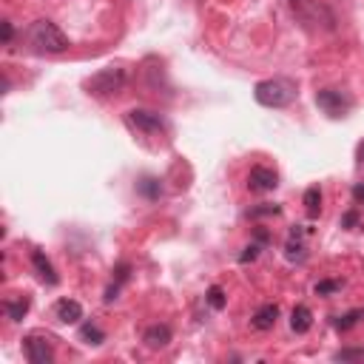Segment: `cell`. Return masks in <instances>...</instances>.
<instances>
[{
	"label": "cell",
	"instance_id": "cell-1",
	"mask_svg": "<svg viewBox=\"0 0 364 364\" xmlns=\"http://www.w3.org/2000/svg\"><path fill=\"white\" fill-rule=\"evenodd\" d=\"M288 6L307 31H336V15L322 0H288Z\"/></svg>",
	"mask_w": 364,
	"mask_h": 364
},
{
	"label": "cell",
	"instance_id": "cell-2",
	"mask_svg": "<svg viewBox=\"0 0 364 364\" xmlns=\"http://www.w3.org/2000/svg\"><path fill=\"white\" fill-rule=\"evenodd\" d=\"M296 94H299V88L290 77H270V80H262L253 85V97L265 108H285L296 100Z\"/></svg>",
	"mask_w": 364,
	"mask_h": 364
},
{
	"label": "cell",
	"instance_id": "cell-3",
	"mask_svg": "<svg viewBox=\"0 0 364 364\" xmlns=\"http://www.w3.org/2000/svg\"><path fill=\"white\" fill-rule=\"evenodd\" d=\"M26 40L34 52H43V55H60L69 49V37L52 20H34L26 31Z\"/></svg>",
	"mask_w": 364,
	"mask_h": 364
},
{
	"label": "cell",
	"instance_id": "cell-4",
	"mask_svg": "<svg viewBox=\"0 0 364 364\" xmlns=\"http://www.w3.org/2000/svg\"><path fill=\"white\" fill-rule=\"evenodd\" d=\"M125 85V71L120 66H108L103 71H97L94 77H88L85 80V88H88V94H94V97H108V94H117V91Z\"/></svg>",
	"mask_w": 364,
	"mask_h": 364
},
{
	"label": "cell",
	"instance_id": "cell-5",
	"mask_svg": "<svg viewBox=\"0 0 364 364\" xmlns=\"http://www.w3.org/2000/svg\"><path fill=\"white\" fill-rule=\"evenodd\" d=\"M316 106L322 108L328 117L339 120V117H347V114H350L353 100L344 94V91H339V88H322V91H316Z\"/></svg>",
	"mask_w": 364,
	"mask_h": 364
},
{
	"label": "cell",
	"instance_id": "cell-6",
	"mask_svg": "<svg viewBox=\"0 0 364 364\" xmlns=\"http://www.w3.org/2000/svg\"><path fill=\"white\" fill-rule=\"evenodd\" d=\"M23 350H26L29 364H52V361H55L52 342L43 339V336H37V333H31V336L23 339Z\"/></svg>",
	"mask_w": 364,
	"mask_h": 364
},
{
	"label": "cell",
	"instance_id": "cell-7",
	"mask_svg": "<svg viewBox=\"0 0 364 364\" xmlns=\"http://www.w3.org/2000/svg\"><path fill=\"white\" fill-rule=\"evenodd\" d=\"M128 122L136 131H143V134H162L165 131V120L157 111H148V108H131L128 111Z\"/></svg>",
	"mask_w": 364,
	"mask_h": 364
},
{
	"label": "cell",
	"instance_id": "cell-8",
	"mask_svg": "<svg viewBox=\"0 0 364 364\" xmlns=\"http://www.w3.org/2000/svg\"><path fill=\"white\" fill-rule=\"evenodd\" d=\"M276 186H279V174L273 171V168H267V165L251 168V174H248V188H251V191L265 194V191H273Z\"/></svg>",
	"mask_w": 364,
	"mask_h": 364
},
{
	"label": "cell",
	"instance_id": "cell-9",
	"mask_svg": "<svg viewBox=\"0 0 364 364\" xmlns=\"http://www.w3.org/2000/svg\"><path fill=\"white\" fill-rule=\"evenodd\" d=\"M55 313H57V318H60L63 325H77L80 318H83V304L77 299H60L55 304Z\"/></svg>",
	"mask_w": 364,
	"mask_h": 364
},
{
	"label": "cell",
	"instance_id": "cell-10",
	"mask_svg": "<svg viewBox=\"0 0 364 364\" xmlns=\"http://www.w3.org/2000/svg\"><path fill=\"white\" fill-rule=\"evenodd\" d=\"M31 265H34V270H37L40 282H46V285H57V282H60V276L55 273L52 262L46 259V253H43V251H31Z\"/></svg>",
	"mask_w": 364,
	"mask_h": 364
},
{
	"label": "cell",
	"instance_id": "cell-11",
	"mask_svg": "<svg viewBox=\"0 0 364 364\" xmlns=\"http://www.w3.org/2000/svg\"><path fill=\"white\" fill-rule=\"evenodd\" d=\"M276 318H279V307L276 304H262L256 313H253V318H251V325L256 328V330H270L273 325H276Z\"/></svg>",
	"mask_w": 364,
	"mask_h": 364
},
{
	"label": "cell",
	"instance_id": "cell-12",
	"mask_svg": "<svg viewBox=\"0 0 364 364\" xmlns=\"http://www.w3.org/2000/svg\"><path fill=\"white\" fill-rule=\"evenodd\" d=\"M302 225L290 227V234H288V242H285V256L290 262H302L304 259V242H302Z\"/></svg>",
	"mask_w": 364,
	"mask_h": 364
},
{
	"label": "cell",
	"instance_id": "cell-13",
	"mask_svg": "<svg viewBox=\"0 0 364 364\" xmlns=\"http://www.w3.org/2000/svg\"><path fill=\"white\" fill-rule=\"evenodd\" d=\"M143 342H146L151 350H162V347H168V342H171V328H168V325H151V328L143 333Z\"/></svg>",
	"mask_w": 364,
	"mask_h": 364
},
{
	"label": "cell",
	"instance_id": "cell-14",
	"mask_svg": "<svg viewBox=\"0 0 364 364\" xmlns=\"http://www.w3.org/2000/svg\"><path fill=\"white\" fill-rule=\"evenodd\" d=\"M128 276H131V265H128V262H120V265L114 267V282L106 288V296H103L108 304H111V302L120 296V288L128 282Z\"/></svg>",
	"mask_w": 364,
	"mask_h": 364
},
{
	"label": "cell",
	"instance_id": "cell-15",
	"mask_svg": "<svg viewBox=\"0 0 364 364\" xmlns=\"http://www.w3.org/2000/svg\"><path fill=\"white\" fill-rule=\"evenodd\" d=\"M290 328H293V333H307V330L313 328V313H310L307 304H296V307H293V313H290Z\"/></svg>",
	"mask_w": 364,
	"mask_h": 364
},
{
	"label": "cell",
	"instance_id": "cell-16",
	"mask_svg": "<svg viewBox=\"0 0 364 364\" xmlns=\"http://www.w3.org/2000/svg\"><path fill=\"white\" fill-rule=\"evenodd\" d=\"M136 194L146 197L148 202H157L162 197V182L157 176H143L140 182H136Z\"/></svg>",
	"mask_w": 364,
	"mask_h": 364
},
{
	"label": "cell",
	"instance_id": "cell-17",
	"mask_svg": "<svg viewBox=\"0 0 364 364\" xmlns=\"http://www.w3.org/2000/svg\"><path fill=\"white\" fill-rule=\"evenodd\" d=\"M29 307H31L29 296H18V299H6L4 302V313L12 318V322H20V318L29 313Z\"/></svg>",
	"mask_w": 364,
	"mask_h": 364
},
{
	"label": "cell",
	"instance_id": "cell-18",
	"mask_svg": "<svg viewBox=\"0 0 364 364\" xmlns=\"http://www.w3.org/2000/svg\"><path fill=\"white\" fill-rule=\"evenodd\" d=\"M364 318V307H356V310H350V313H344V316H336L333 318V328L339 330V333H347L350 328H356L358 322Z\"/></svg>",
	"mask_w": 364,
	"mask_h": 364
},
{
	"label": "cell",
	"instance_id": "cell-19",
	"mask_svg": "<svg viewBox=\"0 0 364 364\" xmlns=\"http://www.w3.org/2000/svg\"><path fill=\"white\" fill-rule=\"evenodd\" d=\"M304 211H307L310 219H316L318 214H322V191H318V186L304 191Z\"/></svg>",
	"mask_w": 364,
	"mask_h": 364
},
{
	"label": "cell",
	"instance_id": "cell-20",
	"mask_svg": "<svg viewBox=\"0 0 364 364\" xmlns=\"http://www.w3.org/2000/svg\"><path fill=\"white\" fill-rule=\"evenodd\" d=\"M80 339H83L85 344H103V342H106V333H103L94 322H85V325L80 328Z\"/></svg>",
	"mask_w": 364,
	"mask_h": 364
},
{
	"label": "cell",
	"instance_id": "cell-21",
	"mask_svg": "<svg viewBox=\"0 0 364 364\" xmlns=\"http://www.w3.org/2000/svg\"><path fill=\"white\" fill-rule=\"evenodd\" d=\"M225 302H227V299H225V290H222L219 285L208 288V304H211L214 310H222V307H225Z\"/></svg>",
	"mask_w": 364,
	"mask_h": 364
},
{
	"label": "cell",
	"instance_id": "cell-22",
	"mask_svg": "<svg viewBox=\"0 0 364 364\" xmlns=\"http://www.w3.org/2000/svg\"><path fill=\"white\" fill-rule=\"evenodd\" d=\"M279 211H282L279 205H259V208H251L248 216H251V219H262V216H276Z\"/></svg>",
	"mask_w": 364,
	"mask_h": 364
},
{
	"label": "cell",
	"instance_id": "cell-23",
	"mask_svg": "<svg viewBox=\"0 0 364 364\" xmlns=\"http://www.w3.org/2000/svg\"><path fill=\"white\" fill-rule=\"evenodd\" d=\"M339 288H342L339 279H325V282H318V285H316V296H330V293H336Z\"/></svg>",
	"mask_w": 364,
	"mask_h": 364
},
{
	"label": "cell",
	"instance_id": "cell-24",
	"mask_svg": "<svg viewBox=\"0 0 364 364\" xmlns=\"http://www.w3.org/2000/svg\"><path fill=\"white\" fill-rule=\"evenodd\" d=\"M262 245H265L262 239H256V242H251V245L245 248V253L239 256V262H253V259L259 256V251H262Z\"/></svg>",
	"mask_w": 364,
	"mask_h": 364
},
{
	"label": "cell",
	"instance_id": "cell-25",
	"mask_svg": "<svg viewBox=\"0 0 364 364\" xmlns=\"http://www.w3.org/2000/svg\"><path fill=\"white\" fill-rule=\"evenodd\" d=\"M353 358H364V347H350L336 353V361H353Z\"/></svg>",
	"mask_w": 364,
	"mask_h": 364
},
{
	"label": "cell",
	"instance_id": "cell-26",
	"mask_svg": "<svg viewBox=\"0 0 364 364\" xmlns=\"http://www.w3.org/2000/svg\"><path fill=\"white\" fill-rule=\"evenodd\" d=\"M356 222H358V214H356V211H350V214L342 216V227H353Z\"/></svg>",
	"mask_w": 364,
	"mask_h": 364
},
{
	"label": "cell",
	"instance_id": "cell-27",
	"mask_svg": "<svg viewBox=\"0 0 364 364\" xmlns=\"http://www.w3.org/2000/svg\"><path fill=\"white\" fill-rule=\"evenodd\" d=\"M353 200H356L358 205H364V182H358V186L353 188Z\"/></svg>",
	"mask_w": 364,
	"mask_h": 364
},
{
	"label": "cell",
	"instance_id": "cell-28",
	"mask_svg": "<svg viewBox=\"0 0 364 364\" xmlns=\"http://www.w3.org/2000/svg\"><path fill=\"white\" fill-rule=\"evenodd\" d=\"M0 26H4V43H12V34H15L12 23H9V20H4V23H0Z\"/></svg>",
	"mask_w": 364,
	"mask_h": 364
},
{
	"label": "cell",
	"instance_id": "cell-29",
	"mask_svg": "<svg viewBox=\"0 0 364 364\" xmlns=\"http://www.w3.org/2000/svg\"><path fill=\"white\" fill-rule=\"evenodd\" d=\"M358 157H361V162H364V143L358 146Z\"/></svg>",
	"mask_w": 364,
	"mask_h": 364
}]
</instances>
